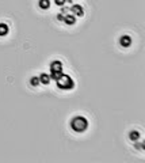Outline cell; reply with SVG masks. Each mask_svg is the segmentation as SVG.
<instances>
[{"instance_id":"5bb4252c","label":"cell","mask_w":145,"mask_h":163,"mask_svg":"<svg viewBox=\"0 0 145 163\" xmlns=\"http://www.w3.org/2000/svg\"><path fill=\"white\" fill-rule=\"evenodd\" d=\"M64 16H65V15L58 14V15H57V19H58V20H64Z\"/></svg>"},{"instance_id":"6da1fadb","label":"cell","mask_w":145,"mask_h":163,"mask_svg":"<svg viewBox=\"0 0 145 163\" xmlns=\"http://www.w3.org/2000/svg\"><path fill=\"white\" fill-rule=\"evenodd\" d=\"M71 126H72L73 130L76 132H84V130L88 128V121L86 117L83 115H76L73 117L72 121H71Z\"/></svg>"},{"instance_id":"9a60e30c","label":"cell","mask_w":145,"mask_h":163,"mask_svg":"<svg viewBox=\"0 0 145 163\" xmlns=\"http://www.w3.org/2000/svg\"><path fill=\"white\" fill-rule=\"evenodd\" d=\"M69 1H72V0H69Z\"/></svg>"},{"instance_id":"8fae6325","label":"cell","mask_w":145,"mask_h":163,"mask_svg":"<svg viewBox=\"0 0 145 163\" xmlns=\"http://www.w3.org/2000/svg\"><path fill=\"white\" fill-rule=\"evenodd\" d=\"M30 83H31V86L37 87L39 84V77L38 76H33L31 79H30Z\"/></svg>"},{"instance_id":"52a82bcc","label":"cell","mask_w":145,"mask_h":163,"mask_svg":"<svg viewBox=\"0 0 145 163\" xmlns=\"http://www.w3.org/2000/svg\"><path fill=\"white\" fill-rule=\"evenodd\" d=\"M39 83H42V84H49L50 83V80H52V77H50V75H48V73H41L39 75Z\"/></svg>"},{"instance_id":"3957f363","label":"cell","mask_w":145,"mask_h":163,"mask_svg":"<svg viewBox=\"0 0 145 163\" xmlns=\"http://www.w3.org/2000/svg\"><path fill=\"white\" fill-rule=\"evenodd\" d=\"M50 72H63V62L54 60L50 62Z\"/></svg>"},{"instance_id":"7a4b0ae2","label":"cell","mask_w":145,"mask_h":163,"mask_svg":"<svg viewBox=\"0 0 145 163\" xmlns=\"http://www.w3.org/2000/svg\"><path fill=\"white\" fill-rule=\"evenodd\" d=\"M56 82H57V87L61 88V90H72L75 87V82L69 75H64L63 73Z\"/></svg>"},{"instance_id":"4fadbf2b","label":"cell","mask_w":145,"mask_h":163,"mask_svg":"<svg viewBox=\"0 0 145 163\" xmlns=\"http://www.w3.org/2000/svg\"><path fill=\"white\" fill-rule=\"evenodd\" d=\"M67 1H68V0H54V3H56L57 5H64Z\"/></svg>"},{"instance_id":"7c38bea8","label":"cell","mask_w":145,"mask_h":163,"mask_svg":"<svg viewBox=\"0 0 145 163\" xmlns=\"http://www.w3.org/2000/svg\"><path fill=\"white\" fill-rule=\"evenodd\" d=\"M69 8H67V7H63V8H61V12H60V14H63V15H68L69 14Z\"/></svg>"},{"instance_id":"9c48e42d","label":"cell","mask_w":145,"mask_h":163,"mask_svg":"<svg viewBox=\"0 0 145 163\" xmlns=\"http://www.w3.org/2000/svg\"><path fill=\"white\" fill-rule=\"evenodd\" d=\"M129 139H130L132 141H137V140L140 139V133H138L137 130H132L130 133H129Z\"/></svg>"},{"instance_id":"277c9868","label":"cell","mask_w":145,"mask_h":163,"mask_svg":"<svg viewBox=\"0 0 145 163\" xmlns=\"http://www.w3.org/2000/svg\"><path fill=\"white\" fill-rule=\"evenodd\" d=\"M71 11H72V14L75 16H83L84 15V10H83V7L80 4H73L71 7Z\"/></svg>"},{"instance_id":"5b68a950","label":"cell","mask_w":145,"mask_h":163,"mask_svg":"<svg viewBox=\"0 0 145 163\" xmlns=\"http://www.w3.org/2000/svg\"><path fill=\"white\" fill-rule=\"evenodd\" d=\"M119 43H121L122 46H125V48H129L132 45V38L129 35H122L121 38H119Z\"/></svg>"},{"instance_id":"ba28073f","label":"cell","mask_w":145,"mask_h":163,"mask_svg":"<svg viewBox=\"0 0 145 163\" xmlns=\"http://www.w3.org/2000/svg\"><path fill=\"white\" fill-rule=\"evenodd\" d=\"M8 24L5 23H0V37H4V35H7L8 34Z\"/></svg>"},{"instance_id":"8992f818","label":"cell","mask_w":145,"mask_h":163,"mask_svg":"<svg viewBox=\"0 0 145 163\" xmlns=\"http://www.w3.org/2000/svg\"><path fill=\"white\" fill-rule=\"evenodd\" d=\"M64 22H65L67 24H71V26H72V24L76 23V16H75L73 14H68V15L64 16Z\"/></svg>"},{"instance_id":"30bf717a","label":"cell","mask_w":145,"mask_h":163,"mask_svg":"<svg viewBox=\"0 0 145 163\" xmlns=\"http://www.w3.org/2000/svg\"><path fill=\"white\" fill-rule=\"evenodd\" d=\"M38 4L41 8H44V10H46V8H49L50 7V0H39Z\"/></svg>"}]
</instances>
